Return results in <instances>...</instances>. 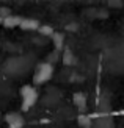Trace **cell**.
Returning a JSON list of instances; mask_svg holds the SVG:
<instances>
[{"label": "cell", "mask_w": 124, "mask_h": 128, "mask_svg": "<svg viewBox=\"0 0 124 128\" xmlns=\"http://www.w3.org/2000/svg\"><path fill=\"white\" fill-rule=\"evenodd\" d=\"M19 92H21V97H22V105H21L22 111H28L31 106H35V103L38 102L36 88H33L31 84H24Z\"/></svg>", "instance_id": "obj_1"}, {"label": "cell", "mask_w": 124, "mask_h": 128, "mask_svg": "<svg viewBox=\"0 0 124 128\" xmlns=\"http://www.w3.org/2000/svg\"><path fill=\"white\" fill-rule=\"evenodd\" d=\"M52 75H54V66L49 64L47 61L39 62L36 66L35 75H33V83L35 84H44L52 78Z\"/></svg>", "instance_id": "obj_2"}, {"label": "cell", "mask_w": 124, "mask_h": 128, "mask_svg": "<svg viewBox=\"0 0 124 128\" xmlns=\"http://www.w3.org/2000/svg\"><path fill=\"white\" fill-rule=\"evenodd\" d=\"M72 102H74L77 111H79L80 114H85V112H87V105H88V103H87V95H85L83 92H74Z\"/></svg>", "instance_id": "obj_3"}, {"label": "cell", "mask_w": 124, "mask_h": 128, "mask_svg": "<svg viewBox=\"0 0 124 128\" xmlns=\"http://www.w3.org/2000/svg\"><path fill=\"white\" fill-rule=\"evenodd\" d=\"M61 61L64 66H77V62H79V58L74 55V52L71 50L68 46L63 48V53H61Z\"/></svg>", "instance_id": "obj_4"}, {"label": "cell", "mask_w": 124, "mask_h": 128, "mask_svg": "<svg viewBox=\"0 0 124 128\" xmlns=\"http://www.w3.org/2000/svg\"><path fill=\"white\" fill-rule=\"evenodd\" d=\"M22 19H24V17L17 16V14H11V16H8L6 19H3V27H5V28H16V27H21Z\"/></svg>", "instance_id": "obj_5"}, {"label": "cell", "mask_w": 124, "mask_h": 128, "mask_svg": "<svg viewBox=\"0 0 124 128\" xmlns=\"http://www.w3.org/2000/svg\"><path fill=\"white\" fill-rule=\"evenodd\" d=\"M5 120L8 125H21L24 126V117L19 112H8L5 116Z\"/></svg>", "instance_id": "obj_6"}, {"label": "cell", "mask_w": 124, "mask_h": 128, "mask_svg": "<svg viewBox=\"0 0 124 128\" xmlns=\"http://www.w3.org/2000/svg\"><path fill=\"white\" fill-rule=\"evenodd\" d=\"M41 27V24L36 20V19H22V24H21V27L19 28H22L25 31H33V30H39Z\"/></svg>", "instance_id": "obj_7"}, {"label": "cell", "mask_w": 124, "mask_h": 128, "mask_svg": "<svg viewBox=\"0 0 124 128\" xmlns=\"http://www.w3.org/2000/svg\"><path fill=\"white\" fill-rule=\"evenodd\" d=\"M50 39H52V42H54V47H55L57 52H61V50L66 47L64 46V34L63 33H57L55 31V34L52 36Z\"/></svg>", "instance_id": "obj_8"}, {"label": "cell", "mask_w": 124, "mask_h": 128, "mask_svg": "<svg viewBox=\"0 0 124 128\" xmlns=\"http://www.w3.org/2000/svg\"><path fill=\"white\" fill-rule=\"evenodd\" d=\"M77 124H79L82 128H91L90 114H79V116H77Z\"/></svg>", "instance_id": "obj_9"}, {"label": "cell", "mask_w": 124, "mask_h": 128, "mask_svg": "<svg viewBox=\"0 0 124 128\" xmlns=\"http://www.w3.org/2000/svg\"><path fill=\"white\" fill-rule=\"evenodd\" d=\"M39 33L43 34V36H49V38H52L55 34V30H54V27L52 25H49V24H41V27H39Z\"/></svg>", "instance_id": "obj_10"}, {"label": "cell", "mask_w": 124, "mask_h": 128, "mask_svg": "<svg viewBox=\"0 0 124 128\" xmlns=\"http://www.w3.org/2000/svg\"><path fill=\"white\" fill-rule=\"evenodd\" d=\"M13 12H11V10L10 8H6V6H2V8H0V16H2L3 19H6L8 16H11Z\"/></svg>", "instance_id": "obj_11"}, {"label": "cell", "mask_w": 124, "mask_h": 128, "mask_svg": "<svg viewBox=\"0 0 124 128\" xmlns=\"http://www.w3.org/2000/svg\"><path fill=\"white\" fill-rule=\"evenodd\" d=\"M66 30H71V31H75V30H79V27H77V24H74V22H71V24H68V25H66Z\"/></svg>", "instance_id": "obj_12"}, {"label": "cell", "mask_w": 124, "mask_h": 128, "mask_svg": "<svg viewBox=\"0 0 124 128\" xmlns=\"http://www.w3.org/2000/svg\"><path fill=\"white\" fill-rule=\"evenodd\" d=\"M8 128H22L21 125H8Z\"/></svg>", "instance_id": "obj_13"}, {"label": "cell", "mask_w": 124, "mask_h": 128, "mask_svg": "<svg viewBox=\"0 0 124 128\" xmlns=\"http://www.w3.org/2000/svg\"><path fill=\"white\" fill-rule=\"evenodd\" d=\"M0 24H2V25H3V17H2V16H0Z\"/></svg>", "instance_id": "obj_14"}]
</instances>
